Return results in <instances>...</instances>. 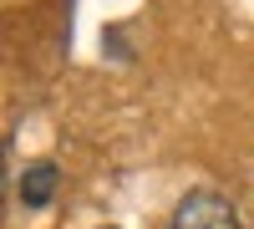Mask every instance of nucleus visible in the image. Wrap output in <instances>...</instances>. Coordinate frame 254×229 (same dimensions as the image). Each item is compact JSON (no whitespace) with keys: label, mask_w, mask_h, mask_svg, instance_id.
<instances>
[{"label":"nucleus","mask_w":254,"mask_h":229,"mask_svg":"<svg viewBox=\"0 0 254 229\" xmlns=\"http://www.w3.org/2000/svg\"><path fill=\"white\" fill-rule=\"evenodd\" d=\"M56 183H61V173H56L51 158L26 163V173H20V204H26V209H46L56 199Z\"/></svg>","instance_id":"nucleus-2"},{"label":"nucleus","mask_w":254,"mask_h":229,"mask_svg":"<svg viewBox=\"0 0 254 229\" xmlns=\"http://www.w3.org/2000/svg\"><path fill=\"white\" fill-rule=\"evenodd\" d=\"M168 229H239V209L214 189H193V194L178 199Z\"/></svg>","instance_id":"nucleus-1"}]
</instances>
